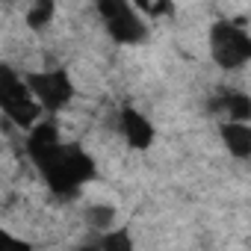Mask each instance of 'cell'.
<instances>
[{
  "label": "cell",
  "instance_id": "6da1fadb",
  "mask_svg": "<svg viewBox=\"0 0 251 251\" xmlns=\"http://www.w3.org/2000/svg\"><path fill=\"white\" fill-rule=\"evenodd\" d=\"M50 183V189L56 195H74L86 180L95 177V163L83 148L74 145H62V151L56 154V160L42 172Z\"/></svg>",
  "mask_w": 251,
  "mask_h": 251
},
{
  "label": "cell",
  "instance_id": "7a4b0ae2",
  "mask_svg": "<svg viewBox=\"0 0 251 251\" xmlns=\"http://www.w3.org/2000/svg\"><path fill=\"white\" fill-rule=\"evenodd\" d=\"M210 56L222 68H239L251 59V36L236 21H216L210 27Z\"/></svg>",
  "mask_w": 251,
  "mask_h": 251
},
{
  "label": "cell",
  "instance_id": "3957f363",
  "mask_svg": "<svg viewBox=\"0 0 251 251\" xmlns=\"http://www.w3.org/2000/svg\"><path fill=\"white\" fill-rule=\"evenodd\" d=\"M98 12L103 15L106 30L118 45H139L148 39V27L142 24V18L136 15L133 6L121 3V0H100Z\"/></svg>",
  "mask_w": 251,
  "mask_h": 251
},
{
  "label": "cell",
  "instance_id": "277c9868",
  "mask_svg": "<svg viewBox=\"0 0 251 251\" xmlns=\"http://www.w3.org/2000/svg\"><path fill=\"white\" fill-rule=\"evenodd\" d=\"M24 80H27L33 98L42 103V109L56 112L74 98V83H71L68 71H62V68L59 71H30V74H24Z\"/></svg>",
  "mask_w": 251,
  "mask_h": 251
},
{
  "label": "cell",
  "instance_id": "5b68a950",
  "mask_svg": "<svg viewBox=\"0 0 251 251\" xmlns=\"http://www.w3.org/2000/svg\"><path fill=\"white\" fill-rule=\"evenodd\" d=\"M59 151H62V142H59L56 124L42 121V124H36V127L30 130V136H27V154H30V160L39 166V172H45V169L56 160Z\"/></svg>",
  "mask_w": 251,
  "mask_h": 251
},
{
  "label": "cell",
  "instance_id": "8992f818",
  "mask_svg": "<svg viewBox=\"0 0 251 251\" xmlns=\"http://www.w3.org/2000/svg\"><path fill=\"white\" fill-rule=\"evenodd\" d=\"M121 133L130 142V148H136V151H145L154 145V124L130 106L121 109Z\"/></svg>",
  "mask_w": 251,
  "mask_h": 251
},
{
  "label": "cell",
  "instance_id": "52a82bcc",
  "mask_svg": "<svg viewBox=\"0 0 251 251\" xmlns=\"http://www.w3.org/2000/svg\"><path fill=\"white\" fill-rule=\"evenodd\" d=\"M222 142L225 148L236 157V160H248L251 157V124H236V121H222Z\"/></svg>",
  "mask_w": 251,
  "mask_h": 251
},
{
  "label": "cell",
  "instance_id": "ba28073f",
  "mask_svg": "<svg viewBox=\"0 0 251 251\" xmlns=\"http://www.w3.org/2000/svg\"><path fill=\"white\" fill-rule=\"evenodd\" d=\"M210 109L213 112H225L227 121H236V124H248L251 121V98L242 95V92L219 95L216 100H210Z\"/></svg>",
  "mask_w": 251,
  "mask_h": 251
},
{
  "label": "cell",
  "instance_id": "9c48e42d",
  "mask_svg": "<svg viewBox=\"0 0 251 251\" xmlns=\"http://www.w3.org/2000/svg\"><path fill=\"white\" fill-rule=\"evenodd\" d=\"M3 106V115L9 121H15L18 127H36L39 124V115H42V103L36 98H15V100H0Z\"/></svg>",
  "mask_w": 251,
  "mask_h": 251
},
{
  "label": "cell",
  "instance_id": "30bf717a",
  "mask_svg": "<svg viewBox=\"0 0 251 251\" xmlns=\"http://www.w3.org/2000/svg\"><path fill=\"white\" fill-rule=\"evenodd\" d=\"M53 12H56V6L50 3V0H39V3H33L27 9V27L30 30H45L53 21Z\"/></svg>",
  "mask_w": 251,
  "mask_h": 251
},
{
  "label": "cell",
  "instance_id": "8fae6325",
  "mask_svg": "<svg viewBox=\"0 0 251 251\" xmlns=\"http://www.w3.org/2000/svg\"><path fill=\"white\" fill-rule=\"evenodd\" d=\"M86 222H89L92 230H109V227L115 225V207H109V204H95V207L86 210Z\"/></svg>",
  "mask_w": 251,
  "mask_h": 251
},
{
  "label": "cell",
  "instance_id": "7c38bea8",
  "mask_svg": "<svg viewBox=\"0 0 251 251\" xmlns=\"http://www.w3.org/2000/svg\"><path fill=\"white\" fill-rule=\"evenodd\" d=\"M100 251H133V239L127 230H109L100 242Z\"/></svg>",
  "mask_w": 251,
  "mask_h": 251
},
{
  "label": "cell",
  "instance_id": "4fadbf2b",
  "mask_svg": "<svg viewBox=\"0 0 251 251\" xmlns=\"http://www.w3.org/2000/svg\"><path fill=\"white\" fill-rule=\"evenodd\" d=\"M0 251H33V245L24 239H15L12 233H0Z\"/></svg>",
  "mask_w": 251,
  "mask_h": 251
},
{
  "label": "cell",
  "instance_id": "5bb4252c",
  "mask_svg": "<svg viewBox=\"0 0 251 251\" xmlns=\"http://www.w3.org/2000/svg\"><path fill=\"white\" fill-rule=\"evenodd\" d=\"M80 251H100V245H86V248H80Z\"/></svg>",
  "mask_w": 251,
  "mask_h": 251
}]
</instances>
